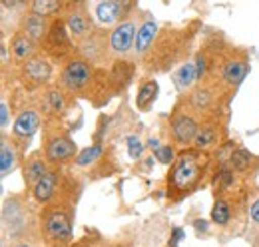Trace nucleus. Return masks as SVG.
Masks as SVG:
<instances>
[{
    "label": "nucleus",
    "instance_id": "obj_1",
    "mask_svg": "<svg viewBox=\"0 0 259 247\" xmlns=\"http://www.w3.org/2000/svg\"><path fill=\"white\" fill-rule=\"evenodd\" d=\"M203 163H205V157L199 154L197 148H195V152H184L178 157V161L174 163V170L169 174L171 189L182 191V193H190L201 180Z\"/></svg>",
    "mask_w": 259,
    "mask_h": 247
},
{
    "label": "nucleus",
    "instance_id": "obj_2",
    "mask_svg": "<svg viewBox=\"0 0 259 247\" xmlns=\"http://www.w3.org/2000/svg\"><path fill=\"white\" fill-rule=\"evenodd\" d=\"M132 0H96L92 6V16L100 26L118 24L128 14Z\"/></svg>",
    "mask_w": 259,
    "mask_h": 247
},
{
    "label": "nucleus",
    "instance_id": "obj_3",
    "mask_svg": "<svg viewBox=\"0 0 259 247\" xmlns=\"http://www.w3.org/2000/svg\"><path fill=\"white\" fill-rule=\"evenodd\" d=\"M2 229H4V235H18L26 229V212H24V205L18 197H12V199H6L4 205H2Z\"/></svg>",
    "mask_w": 259,
    "mask_h": 247
},
{
    "label": "nucleus",
    "instance_id": "obj_4",
    "mask_svg": "<svg viewBox=\"0 0 259 247\" xmlns=\"http://www.w3.org/2000/svg\"><path fill=\"white\" fill-rule=\"evenodd\" d=\"M92 78V70L88 66V62L82 60V58H74L66 64V68L62 70V78H60V84L64 86L66 90L74 92V90H80L84 88Z\"/></svg>",
    "mask_w": 259,
    "mask_h": 247
},
{
    "label": "nucleus",
    "instance_id": "obj_5",
    "mask_svg": "<svg viewBox=\"0 0 259 247\" xmlns=\"http://www.w3.org/2000/svg\"><path fill=\"white\" fill-rule=\"evenodd\" d=\"M44 229H46V235L52 241L68 243L72 239V223H70V217L66 216L62 210H54L46 216Z\"/></svg>",
    "mask_w": 259,
    "mask_h": 247
},
{
    "label": "nucleus",
    "instance_id": "obj_6",
    "mask_svg": "<svg viewBox=\"0 0 259 247\" xmlns=\"http://www.w3.org/2000/svg\"><path fill=\"white\" fill-rule=\"evenodd\" d=\"M136 24L132 20H126V22H120L112 34H110V50L112 54L116 56H124L128 54L130 50L134 48V42H136Z\"/></svg>",
    "mask_w": 259,
    "mask_h": 247
},
{
    "label": "nucleus",
    "instance_id": "obj_7",
    "mask_svg": "<svg viewBox=\"0 0 259 247\" xmlns=\"http://www.w3.org/2000/svg\"><path fill=\"white\" fill-rule=\"evenodd\" d=\"M199 126L192 116L188 114H176L171 118V136L178 144H190L197 136Z\"/></svg>",
    "mask_w": 259,
    "mask_h": 247
},
{
    "label": "nucleus",
    "instance_id": "obj_8",
    "mask_svg": "<svg viewBox=\"0 0 259 247\" xmlns=\"http://www.w3.org/2000/svg\"><path fill=\"white\" fill-rule=\"evenodd\" d=\"M68 26L62 22H56L50 26V30L46 34V46L54 56H64L66 52H70V36H68Z\"/></svg>",
    "mask_w": 259,
    "mask_h": 247
},
{
    "label": "nucleus",
    "instance_id": "obj_9",
    "mask_svg": "<svg viewBox=\"0 0 259 247\" xmlns=\"http://www.w3.org/2000/svg\"><path fill=\"white\" fill-rule=\"evenodd\" d=\"M76 152L78 148L68 136H56L46 144V159L50 161H64L68 157H74Z\"/></svg>",
    "mask_w": 259,
    "mask_h": 247
},
{
    "label": "nucleus",
    "instance_id": "obj_10",
    "mask_svg": "<svg viewBox=\"0 0 259 247\" xmlns=\"http://www.w3.org/2000/svg\"><path fill=\"white\" fill-rule=\"evenodd\" d=\"M156 36H158V24H156V20H146L138 28V32H136V42H134L136 56H144L150 50V46L154 44Z\"/></svg>",
    "mask_w": 259,
    "mask_h": 247
},
{
    "label": "nucleus",
    "instance_id": "obj_11",
    "mask_svg": "<svg viewBox=\"0 0 259 247\" xmlns=\"http://www.w3.org/2000/svg\"><path fill=\"white\" fill-rule=\"evenodd\" d=\"M52 74V68L46 58L42 56H32L24 64V78L30 80L32 84H44Z\"/></svg>",
    "mask_w": 259,
    "mask_h": 247
},
{
    "label": "nucleus",
    "instance_id": "obj_12",
    "mask_svg": "<svg viewBox=\"0 0 259 247\" xmlns=\"http://www.w3.org/2000/svg\"><path fill=\"white\" fill-rule=\"evenodd\" d=\"M40 126V116L34 110H24L18 114V118L14 120V128L12 134L16 138H32Z\"/></svg>",
    "mask_w": 259,
    "mask_h": 247
},
{
    "label": "nucleus",
    "instance_id": "obj_13",
    "mask_svg": "<svg viewBox=\"0 0 259 247\" xmlns=\"http://www.w3.org/2000/svg\"><path fill=\"white\" fill-rule=\"evenodd\" d=\"M48 24H46V16H40V14H34L30 12L24 22H22V32L32 38L34 42H40V40H46V34H48Z\"/></svg>",
    "mask_w": 259,
    "mask_h": 247
},
{
    "label": "nucleus",
    "instance_id": "obj_14",
    "mask_svg": "<svg viewBox=\"0 0 259 247\" xmlns=\"http://www.w3.org/2000/svg\"><path fill=\"white\" fill-rule=\"evenodd\" d=\"M247 76V60L243 58H233V60L226 62L222 78L227 86H237L243 82V78Z\"/></svg>",
    "mask_w": 259,
    "mask_h": 247
},
{
    "label": "nucleus",
    "instance_id": "obj_15",
    "mask_svg": "<svg viewBox=\"0 0 259 247\" xmlns=\"http://www.w3.org/2000/svg\"><path fill=\"white\" fill-rule=\"evenodd\" d=\"M18 166V152L14 148V144H10L6 138H2L0 144V174L2 178L10 176Z\"/></svg>",
    "mask_w": 259,
    "mask_h": 247
},
{
    "label": "nucleus",
    "instance_id": "obj_16",
    "mask_svg": "<svg viewBox=\"0 0 259 247\" xmlns=\"http://www.w3.org/2000/svg\"><path fill=\"white\" fill-rule=\"evenodd\" d=\"M10 48H12L14 60L16 62H28L30 58H32L34 50H36V42L22 32V34H16V36L12 38Z\"/></svg>",
    "mask_w": 259,
    "mask_h": 247
},
{
    "label": "nucleus",
    "instance_id": "obj_17",
    "mask_svg": "<svg viewBox=\"0 0 259 247\" xmlns=\"http://www.w3.org/2000/svg\"><path fill=\"white\" fill-rule=\"evenodd\" d=\"M46 172H48V170H46V163H44V159L40 157V154L30 155L28 161L24 163V182H26V185L34 187V185L46 176Z\"/></svg>",
    "mask_w": 259,
    "mask_h": 247
},
{
    "label": "nucleus",
    "instance_id": "obj_18",
    "mask_svg": "<svg viewBox=\"0 0 259 247\" xmlns=\"http://www.w3.org/2000/svg\"><path fill=\"white\" fill-rule=\"evenodd\" d=\"M58 172H46V176L38 182V184L32 187L34 191V197H36V201H40V203H46L52 195H54V191H56V182H58Z\"/></svg>",
    "mask_w": 259,
    "mask_h": 247
},
{
    "label": "nucleus",
    "instance_id": "obj_19",
    "mask_svg": "<svg viewBox=\"0 0 259 247\" xmlns=\"http://www.w3.org/2000/svg\"><path fill=\"white\" fill-rule=\"evenodd\" d=\"M156 96H158V82H156V80L144 82V84L140 86V90H138V96H136V106H138V110H142V112L150 110V106L154 104Z\"/></svg>",
    "mask_w": 259,
    "mask_h": 247
},
{
    "label": "nucleus",
    "instance_id": "obj_20",
    "mask_svg": "<svg viewBox=\"0 0 259 247\" xmlns=\"http://www.w3.org/2000/svg\"><path fill=\"white\" fill-rule=\"evenodd\" d=\"M197 78H199L197 76V68H195V64H192V62L182 64L178 68V72L174 74V82H176V88L178 90H188Z\"/></svg>",
    "mask_w": 259,
    "mask_h": 247
},
{
    "label": "nucleus",
    "instance_id": "obj_21",
    "mask_svg": "<svg viewBox=\"0 0 259 247\" xmlns=\"http://www.w3.org/2000/svg\"><path fill=\"white\" fill-rule=\"evenodd\" d=\"M66 26H68V32H70V36H74V38H84L86 36V32H88V20H86V16H84V12H70L68 14V18H66Z\"/></svg>",
    "mask_w": 259,
    "mask_h": 247
},
{
    "label": "nucleus",
    "instance_id": "obj_22",
    "mask_svg": "<svg viewBox=\"0 0 259 247\" xmlns=\"http://www.w3.org/2000/svg\"><path fill=\"white\" fill-rule=\"evenodd\" d=\"M215 142H218V132H215L213 126H201V128L197 130V136H195V140H194L197 150H205V148L213 146Z\"/></svg>",
    "mask_w": 259,
    "mask_h": 247
},
{
    "label": "nucleus",
    "instance_id": "obj_23",
    "mask_svg": "<svg viewBox=\"0 0 259 247\" xmlns=\"http://www.w3.org/2000/svg\"><path fill=\"white\" fill-rule=\"evenodd\" d=\"M190 102H192V106L195 110H207L211 106V102H213V92L209 88H203V86L195 88L192 96H190Z\"/></svg>",
    "mask_w": 259,
    "mask_h": 247
},
{
    "label": "nucleus",
    "instance_id": "obj_24",
    "mask_svg": "<svg viewBox=\"0 0 259 247\" xmlns=\"http://www.w3.org/2000/svg\"><path fill=\"white\" fill-rule=\"evenodd\" d=\"M60 0H30V12L40 14V16H52L58 12Z\"/></svg>",
    "mask_w": 259,
    "mask_h": 247
},
{
    "label": "nucleus",
    "instance_id": "obj_25",
    "mask_svg": "<svg viewBox=\"0 0 259 247\" xmlns=\"http://www.w3.org/2000/svg\"><path fill=\"white\" fill-rule=\"evenodd\" d=\"M251 159H253V155L249 154L247 150H241V148H239V150L231 152V155H229V166H231V170L243 172V170H247V168H249Z\"/></svg>",
    "mask_w": 259,
    "mask_h": 247
},
{
    "label": "nucleus",
    "instance_id": "obj_26",
    "mask_svg": "<svg viewBox=\"0 0 259 247\" xmlns=\"http://www.w3.org/2000/svg\"><path fill=\"white\" fill-rule=\"evenodd\" d=\"M229 217H231V210H229L227 201L218 199L215 205H213V210H211V219H213L218 225H226L227 221H229Z\"/></svg>",
    "mask_w": 259,
    "mask_h": 247
},
{
    "label": "nucleus",
    "instance_id": "obj_27",
    "mask_svg": "<svg viewBox=\"0 0 259 247\" xmlns=\"http://www.w3.org/2000/svg\"><path fill=\"white\" fill-rule=\"evenodd\" d=\"M100 154H102V146H100V144H94L92 148H86V150L80 152V155L76 157V163L82 166V168H84V166H90L94 159L100 157Z\"/></svg>",
    "mask_w": 259,
    "mask_h": 247
},
{
    "label": "nucleus",
    "instance_id": "obj_28",
    "mask_svg": "<svg viewBox=\"0 0 259 247\" xmlns=\"http://www.w3.org/2000/svg\"><path fill=\"white\" fill-rule=\"evenodd\" d=\"M46 108L54 114H58L62 108H64V96L58 92V90H50L46 94Z\"/></svg>",
    "mask_w": 259,
    "mask_h": 247
},
{
    "label": "nucleus",
    "instance_id": "obj_29",
    "mask_svg": "<svg viewBox=\"0 0 259 247\" xmlns=\"http://www.w3.org/2000/svg\"><path fill=\"white\" fill-rule=\"evenodd\" d=\"M126 142H128V154L132 159H138L140 155H142V150H144V144L138 140V136H128L126 138Z\"/></svg>",
    "mask_w": 259,
    "mask_h": 247
},
{
    "label": "nucleus",
    "instance_id": "obj_30",
    "mask_svg": "<svg viewBox=\"0 0 259 247\" xmlns=\"http://www.w3.org/2000/svg\"><path fill=\"white\" fill-rule=\"evenodd\" d=\"M154 152H156V157H158L162 163H169V161L174 159V152H171L169 146H160V148L154 150Z\"/></svg>",
    "mask_w": 259,
    "mask_h": 247
},
{
    "label": "nucleus",
    "instance_id": "obj_31",
    "mask_svg": "<svg viewBox=\"0 0 259 247\" xmlns=\"http://www.w3.org/2000/svg\"><path fill=\"white\" fill-rule=\"evenodd\" d=\"M0 124H2V130H6V126H8V104L4 100L0 104Z\"/></svg>",
    "mask_w": 259,
    "mask_h": 247
},
{
    "label": "nucleus",
    "instance_id": "obj_32",
    "mask_svg": "<svg viewBox=\"0 0 259 247\" xmlns=\"http://www.w3.org/2000/svg\"><path fill=\"white\" fill-rule=\"evenodd\" d=\"M249 219L259 225V199H255L253 203H251V208H249Z\"/></svg>",
    "mask_w": 259,
    "mask_h": 247
},
{
    "label": "nucleus",
    "instance_id": "obj_33",
    "mask_svg": "<svg viewBox=\"0 0 259 247\" xmlns=\"http://www.w3.org/2000/svg\"><path fill=\"white\" fill-rule=\"evenodd\" d=\"M22 2H26V0H2V6H4V8H8V6H10V8H16V6H20Z\"/></svg>",
    "mask_w": 259,
    "mask_h": 247
},
{
    "label": "nucleus",
    "instance_id": "obj_34",
    "mask_svg": "<svg viewBox=\"0 0 259 247\" xmlns=\"http://www.w3.org/2000/svg\"><path fill=\"white\" fill-rule=\"evenodd\" d=\"M195 227H197V231H207V221L197 219V221H195Z\"/></svg>",
    "mask_w": 259,
    "mask_h": 247
},
{
    "label": "nucleus",
    "instance_id": "obj_35",
    "mask_svg": "<svg viewBox=\"0 0 259 247\" xmlns=\"http://www.w3.org/2000/svg\"><path fill=\"white\" fill-rule=\"evenodd\" d=\"M2 64H4V66L8 64V50H6V44H2Z\"/></svg>",
    "mask_w": 259,
    "mask_h": 247
},
{
    "label": "nucleus",
    "instance_id": "obj_36",
    "mask_svg": "<svg viewBox=\"0 0 259 247\" xmlns=\"http://www.w3.org/2000/svg\"><path fill=\"white\" fill-rule=\"evenodd\" d=\"M14 247H32V245H30L28 241H20V243H16Z\"/></svg>",
    "mask_w": 259,
    "mask_h": 247
},
{
    "label": "nucleus",
    "instance_id": "obj_37",
    "mask_svg": "<svg viewBox=\"0 0 259 247\" xmlns=\"http://www.w3.org/2000/svg\"><path fill=\"white\" fill-rule=\"evenodd\" d=\"M66 2H70V4H78V2H82V0H66Z\"/></svg>",
    "mask_w": 259,
    "mask_h": 247
},
{
    "label": "nucleus",
    "instance_id": "obj_38",
    "mask_svg": "<svg viewBox=\"0 0 259 247\" xmlns=\"http://www.w3.org/2000/svg\"><path fill=\"white\" fill-rule=\"evenodd\" d=\"M253 247H259V235H257V241H255V245Z\"/></svg>",
    "mask_w": 259,
    "mask_h": 247
}]
</instances>
